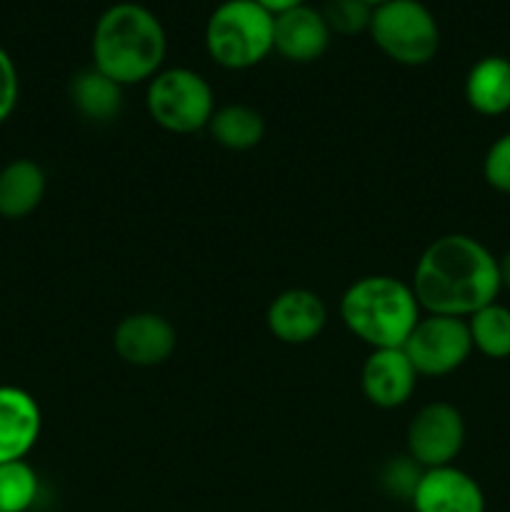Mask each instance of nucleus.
Masks as SVG:
<instances>
[{
    "mask_svg": "<svg viewBox=\"0 0 510 512\" xmlns=\"http://www.w3.org/2000/svg\"><path fill=\"white\" fill-rule=\"evenodd\" d=\"M410 288L425 315L465 320L475 310L495 303L503 285L498 258L488 245L473 235L448 233L420 253Z\"/></svg>",
    "mask_w": 510,
    "mask_h": 512,
    "instance_id": "f257e3e1",
    "label": "nucleus"
},
{
    "mask_svg": "<svg viewBox=\"0 0 510 512\" xmlns=\"http://www.w3.org/2000/svg\"><path fill=\"white\" fill-rule=\"evenodd\" d=\"M93 68L118 85L148 83L163 70L168 38L153 10L123 0L100 13L90 40Z\"/></svg>",
    "mask_w": 510,
    "mask_h": 512,
    "instance_id": "f03ea898",
    "label": "nucleus"
},
{
    "mask_svg": "<svg viewBox=\"0 0 510 512\" xmlns=\"http://www.w3.org/2000/svg\"><path fill=\"white\" fill-rule=\"evenodd\" d=\"M338 310L348 333L370 350L403 348L415 323L423 318L410 283L393 275H365L350 283Z\"/></svg>",
    "mask_w": 510,
    "mask_h": 512,
    "instance_id": "7ed1b4c3",
    "label": "nucleus"
},
{
    "mask_svg": "<svg viewBox=\"0 0 510 512\" xmlns=\"http://www.w3.org/2000/svg\"><path fill=\"white\" fill-rule=\"evenodd\" d=\"M275 15L255 0H225L205 23V50L225 70H248L273 53Z\"/></svg>",
    "mask_w": 510,
    "mask_h": 512,
    "instance_id": "20e7f679",
    "label": "nucleus"
},
{
    "mask_svg": "<svg viewBox=\"0 0 510 512\" xmlns=\"http://www.w3.org/2000/svg\"><path fill=\"white\" fill-rule=\"evenodd\" d=\"M145 110L150 120L168 133H200L215 113L213 85L190 68H163L148 80Z\"/></svg>",
    "mask_w": 510,
    "mask_h": 512,
    "instance_id": "39448f33",
    "label": "nucleus"
},
{
    "mask_svg": "<svg viewBox=\"0 0 510 512\" xmlns=\"http://www.w3.org/2000/svg\"><path fill=\"white\" fill-rule=\"evenodd\" d=\"M368 33L380 53L408 68L428 65L440 48L438 20L420 0H388L375 8Z\"/></svg>",
    "mask_w": 510,
    "mask_h": 512,
    "instance_id": "423d86ee",
    "label": "nucleus"
},
{
    "mask_svg": "<svg viewBox=\"0 0 510 512\" xmlns=\"http://www.w3.org/2000/svg\"><path fill=\"white\" fill-rule=\"evenodd\" d=\"M418 378H445L473 355L468 323L448 315H423L403 343Z\"/></svg>",
    "mask_w": 510,
    "mask_h": 512,
    "instance_id": "0eeeda50",
    "label": "nucleus"
},
{
    "mask_svg": "<svg viewBox=\"0 0 510 512\" xmlns=\"http://www.w3.org/2000/svg\"><path fill=\"white\" fill-rule=\"evenodd\" d=\"M465 418L455 405L435 400L423 405L405 430V453L423 470L453 465L465 445Z\"/></svg>",
    "mask_w": 510,
    "mask_h": 512,
    "instance_id": "6e6552de",
    "label": "nucleus"
},
{
    "mask_svg": "<svg viewBox=\"0 0 510 512\" xmlns=\"http://www.w3.org/2000/svg\"><path fill=\"white\" fill-rule=\"evenodd\" d=\"M113 348L123 363L133 368H155L163 365L178 348V333L165 315L130 313L115 325Z\"/></svg>",
    "mask_w": 510,
    "mask_h": 512,
    "instance_id": "1a4fd4ad",
    "label": "nucleus"
},
{
    "mask_svg": "<svg viewBox=\"0 0 510 512\" xmlns=\"http://www.w3.org/2000/svg\"><path fill=\"white\" fill-rule=\"evenodd\" d=\"M270 335L285 345H308L320 338L328 325L323 298L308 288H290L275 295L265 310Z\"/></svg>",
    "mask_w": 510,
    "mask_h": 512,
    "instance_id": "9d476101",
    "label": "nucleus"
},
{
    "mask_svg": "<svg viewBox=\"0 0 510 512\" xmlns=\"http://www.w3.org/2000/svg\"><path fill=\"white\" fill-rule=\"evenodd\" d=\"M418 373L403 348L370 350L360 370V390L365 400L380 410L403 408L415 393Z\"/></svg>",
    "mask_w": 510,
    "mask_h": 512,
    "instance_id": "9b49d317",
    "label": "nucleus"
},
{
    "mask_svg": "<svg viewBox=\"0 0 510 512\" xmlns=\"http://www.w3.org/2000/svg\"><path fill=\"white\" fill-rule=\"evenodd\" d=\"M415 512H485V493L478 480L455 465L423 470L410 498Z\"/></svg>",
    "mask_w": 510,
    "mask_h": 512,
    "instance_id": "f8f14e48",
    "label": "nucleus"
},
{
    "mask_svg": "<svg viewBox=\"0 0 510 512\" xmlns=\"http://www.w3.org/2000/svg\"><path fill=\"white\" fill-rule=\"evenodd\" d=\"M43 430L40 405L28 390L0 385V463L25 460Z\"/></svg>",
    "mask_w": 510,
    "mask_h": 512,
    "instance_id": "ddd939ff",
    "label": "nucleus"
},
{
    "mask_svg": "<svg viewBox=\"0 0 510 512\" xmlns=\"http://www.w3.org/2000/svg\"><path fill=\"white\" fill-rule=\"evenodd\" d=\"M330 38L333 33L323 13L310 5H298L275 15L273 50L288 63H313L323 58L325 50L330 48Z\"/></svg>",
    "mask_w": 510,
    "mask_h": 512,
    "instance_id": "4468645a",
    "label": "nucleus"
},
{
    "mask_svg": "<svg viewBox=\"0 0 510 512\" xmlns=\"http://www.w3.org/2000/svg\"><path fill=\"white\" fill-rule=\"evenodd\" d=\"M465 103L483 118L510 113V58L485 55L465 75Z\"/></svg>",
    "mask_w": 510,
    "mask_h": 512,
    "instance_id": "2eb2a0df",
    "label": "nucleus"
},
{
    "mask_svg": "<svg viewBox=\"0 0 510 512\" xmlns=\"http://www.w3.org/2000/svg\"><path fill=\"white\" fill-rule=\"evenodd\" d=\"M48 178L35 160H10L0 170V218L23 220L43 203Z\"/></svg>",
    "mask_w": 510,
    "mask_h": 512,
    "instance_id": "dca6fc26",
    "label": "nucleus"
},
{
    "mask_svg": "<svg viewBox=\"0 0 510 512\" xmlns=\"http://www.w3.org/2000/svg\"><path fill=\"white\" fill-rule=\"evenodd\" d=\"M68 95L73 108L93 123H110L123 108V85L110 80L98 68H83L70 78Z\"/></svg>",
    "mask_w": 510,
    "mask_h": 512,
    "instance_id": "f3484780",
    "label": "nucleus"
},
{
    "mask_svg": "<svg viewBox=\"0 0 510 512\" xmlns=\"http://www.w3.org/2000/svg\"><path fill=\"white\" fill-rule=\"evenodd\" d=\"M205 130L220 148L245 153V150H253L255 145H260V140L265 138V118L253 105L228 103L215 108Z\"/></svg>",
    "mask_w": 510,
    "mask_h": 512,
    "instance_id": "a211bd4d",
    "label": "nucleus"
},
{
    "mask_svg": "<svg viewBox=\"0 0 510 512\" xmlns=\"http://www.w3.org/2000/svg\"><path fill=\"white\" fill-rule=\"evenodd\" d=\"M473 343V353H480L488 360H508L510 358V308L503 303H490L485 308L475 310L470 318H465Z\"/></svg>",
    "mask_w": 510,
    "mask_h": 512,
    "instance_id": "6ab92c4d",
    "label": "nucleus"
},
{
    "mask_svg": "<svg viewBox=\"0 0 510 512\" xmlns=\"http://www.w3.org/2000/svg\"><path fill=\"white\" fill-rule=\"evenodd\" d=\"M38 493V473L25 460L0 463V512H28Z\"/></svg>",
    "mask_w": 510,
    "mask_h": 512,
    "instance_id": "aec40b11",
    "label": "nucleus"
},
{
    "mask_svg": "<svg viewBox=\"0 0 510 512\" xmlns=\"http://www.w3.org/2000/svg\"><path fill=\"white\" fill-rule=\"evenodd\" d=\"M320 13L328 23L330 33L345 35V38L368 33L370 20H373V8L363 0H328Z\"/></svg>",
    "mask_w": 510,
    "mask_h": 512,
    "instance_id": "412c9836",
    "label": "nucleus"
},
{
    "mask_svg": "<svg viewBox=\"0 0 510 512\" xmlns=\"http://www.w3.org/2000/svg\"><path fill=\"white\" fill-rule=\"evenodd\" d=\"M420 475H423V468L405 453L385 463L383 473H380V485H383V490L390 498L408 500L410 503L415 488H418Z\"/></svg>",
    "mask_w": 510,
    "mask_h": 512,
    "instance_id": "4be33fe9",
    "label": "nucleus"
},
{
    "mask_svg": "<svg viewBox=\"0 0 510 512\" xmlns=\"http://www.w3.org/2000/svg\"><path fill=\"white\" fill-rule=\"evenodd\" d=\"M483 180L495 193L510 195V130L495 138L485 150Z\"/></svg>",
    "mask_w": 510,
    "mask_h": 512,
    "instance_id": "5701e85b",
    "label": "nucleus"
},
{
    "mask_svg": "<svg viewBox=\"0 0 510 512\" xmlns=\"http://www.w3.org/2000/svg\"><path fill=\"white\" fill-rule=\"evenodd\" d=\"M18 95H20L18 68H15L8 50L0 48V125L13 115L15 105H18Z\"/></svg>",
    "mask_w": 510,
    "mask_h": 512,
    "instance_id": "b1692460",
    "label": "nucleus"
},
{
    "mask_svg": "<svg viewBox=\"0 0 510 512\" xmlns=\"http://www.w3.org/2000/svg\"><path fill=\"white\" fill-rule=\"evenodd\" d=\"M258 5H263L270 15H280L285 10H293L298 5H305V0H255Z\"/></svg>",
    "mask_w": 510,
    "mask_h": 512,
    "instance_id": "393cba45",
    "label": "nucleus"
},
{
    "mask_svg": "<svg viewBox=\"0 0 510 512\" xmlns=\"http://www.w3.org/2000/svg\"><path fill=\"white\" fill-rule=\"evenodd\" d=\"M498 270H500V285L505 290H510V250L498 258Z\"/></svg>",
    "mask_w": 510,
    "mask_h": 512,
    "instance_id": "a878e982",
    "label": "nucleus"
},
{
    "mask_svg": "<svg viewBox=\"0 0 510 512\" xmlns=\"http://www.w3.org/2000/svg\"><path fill=\"white\" fill-rule=\"evenodd\" d=\"M363 3H368L370 5V8H380V5H383V3H388V0H363Z\"/></svg>",
    "mask_w": 510,
    "mask_h": 512,
    "instance_id": "bb28decb",
    "label": "nucleus"
}]
</instances>
